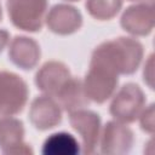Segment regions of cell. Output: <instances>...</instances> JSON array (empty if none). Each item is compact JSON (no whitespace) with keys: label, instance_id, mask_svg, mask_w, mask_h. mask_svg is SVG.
I'll return each instance as SVG.
<instances>
[{"label":"cell","instance_id":"1","mask_svg":"<svg viewBox=\"0 0 155 155\" xmlns=\"http://www.w3.org/2000/svg\"><path fill=\"white\" fill-rule=\"evenodd\" d=\"M143 45L133 39L120 36L99 44L91 59L110 68L117 75H131L137 71L143 59Z\"/></svg>","mask_w":155,"mask_h":155},{"label":"cell","instance_id":"2","mask_svg":"<svg viewBox=\"0 0 155 155\" xmlns=\"http://www.w3.org/2000/svg\"><path fill=\"white\" fill-rule=\"evenodd\" d=\"M119 75L104 64L91 59L88 71L82 81L84 91L87 98L94 103L102 104L107 102L116 91Z\"/></svg>","mask_w":155,"mask_h":155},{"label":"cell","instance_id":"3","mask_svg":"<svg viewBox=\"0 0 155 155\" xmlns=\"http://www.w3.org/2000/svg\"><path fill=\"white\" fill-rule=\"evenodd\" d=\"M6 10L11 23L24 31H40L47 12V0H7Z\"/></svg>","mask_w":155,"mask_h":155},{"label":"cell","instance_id":"4","mask_svg":"<svg viewBox=\"0 0 155 155\" xmlns=\"http://www.w3.org/2000/svg\"><path fill=\"white\" fill-rule=\"evenodd\" d=\"M145 94L143 90L133 82H127L113 94L109 107L110 115L119 122H134L145 107Z\"/></svg>","mask_w":155,"mask_h":155},{"label":"cell","instance_id":"5","mask_svg":"<svg viewBox=\"0 0 155 155\" xmlns=\"http://www.w3.org/2000/svg\"><path fill=\"white\" fill-rule=\"evenodd\" d=\"M27 82L12 71H0V116L19 114L28 102Z\"/></svg>","mask_w":155,"mask_h":155},{"label":"cell","instance_id":"6","mask_svg":"<svg viewBox=\"0 0 155 155\" xmlns=\"http://www.w3.org/2000/svg\"><path fill=\"white\" fill-rule=\"evenodd\" d=\"M69 124L81 137L82 153L93 154L101 137V116L92 110L82 108L69 114Z\"/></svg>","mask_w":155,"mask_h":155},{"label":"cell","instance_id":"7","mask_svg":"<svg viewBox=\"0 0 155 155\" xmlns=\"http://www.w3.org/2000/svg\"><path fill=\"white\" fill-rule=\"evenodd\" d=\"M120 25L134 36H147L154 29V2L147 0L128 6L121 15Z\"/></svg>","mask_w":155,"mask_h":155},{"label":"cell","instance_id":"8","mask_svg":"<svg viewBox=\"0 0 155 155\" xmlns=\"http://www.w3.org/2000/svg\"><path fill=\"white\" fill-rule=\"evenodd\" d=\"M101 153L109 155H124L131 151L134 134L126 124L108 121L101 134Z\"/></svg>","mask_w":155,"mask_h":155},{"label":"cell","instance_id":"9","mask_svg":"<svg viewBox=\"0 0 155 155\" xmlns=\"http://www.w3.org/2000/svg\"><path fill=\"white\" fill-rule=\"evenodd\" d=\"M0 150L6 155L33 154V149L24 142V125L21 120L0 117Z\"/></svg>","mask_w":155,"mask_h":155},{"label":"cell","instance_id":"10","mask_svg":"<svg viewBox=\"0 0 155 155\" xmlns=\"http://www.w3.org/2000/svg\"><path fill=\"white\" fill-rule=\"evenodd\" d=\"M29 120L39 131L54 128L62 121V108L53 97L39 96L30 104Z\"/></svg>","mask_w":155,"mask_h":155},{"label":"cell","instance_id":"11","mask_svg":"<svg viewBox=\"0 0 155 155\" xmlns=\"http://www.w3.org/2000/svg\"><path fill=\"white\" fill-rule=\"evenodd\" d=\"M50 31L57 35H70L76 33L82 25L81 12L67 4H57L52 6L45 18Z\"/></svg>","mask_w":155,"mask_h":155},{"label":"cell","instance_id":"12","mask_svg":"<svg viewBox=\"0 0 155 155\" xmlns=\"http://www.w3.org/2000/svg\"><path fill=\"white\" fill-rule=\"evenodd\" d=\"M69 68L58 61L46 62L35 74V85L44 94L56 97L64 84L70 79Z\"/></svg>","mask_w":155,"mask_h":155},{"label":"cell","instance_id":"13","mask_svg":"<svg viewBox=\"0 0 155 155\" xmlns=\"http://www.w3.org/2000/svg\"><path fill=\"white\" fill-rule=\"evenodd\" d=\"M41 51L39 44L28 36H15L8 46V59L22 70L34 69L40 61Z\"/></svg>","mask_w":155,"mask_h":155},{"label":"cell","instance_id":"14","mask_svg":"<svg viewBox=\"0 0 155 155\" xmlns=\"http://www.w3.org/2000/svg\"><path fill=\"white\" fill-rule=\"evenodd\" d=\"M54 99L58 102L63 110L69 113L85 108L90 102L84 91L82 81L74 76H70V79L59 90Z\"/></svg>","mask_w":155,"mask_h":155},{"label":"cell","instance_id":"15","mask_svg":"<svg viewBox=\"0 0 155 155\" xmlns=\"http://www.w3.org/2000/svg\"><path fill=\"white\" fill-rule=\"evenodd\" d=\"M41 153L45 155H75L80 153V145L70 133L58 132L44 142Z\"/></svg>","mask_w":155,"mask_h":155},{"label":"cell","instance_id":"16","mask_svg":"<svg viewBox=\"0 0 155 155\" xmlns=\"http://www.w3.org/2000/svg\"><path fill=\"white\" fill-rule=\"evenodd\" d=\"M88 15L97 21H110L122 8V0H86Z\"/></svg>","mask_w":155,"mask_h":155},{"label":"cell","instance_id":"17","mask_svg":"<svg viewBox=\"0 0 155 155\" xmlns=\"http://www.w3.org/2000/svg\"><path fill=\"white\" fill-rule=\"evenodd\" d=\"M139 124H140V128L144 132L153 134L154 132V104H150L148 108L143 109V111L139 115Z\"/></svg>","mask_w":155,"mask_h":155},{"label":"cell","instance_id":"18","mask_svg":"<svg viewBox=\"0 0 155 155\" xmlns=\"http://www.w3.org/2000/svg\"><path fill=\"white\" fill-rule=\"evenodd\" d=\"M153 62H154V57H153V54H150L147 63L144 64V70H143V80L149 86L150 90H154V84H153V79H154V68L153 67H154V64H153Z\"/></svg>","mask_w":155,"mask_h":155},{"label":"cell","instance_id":"19","mask_svg":"<svg viewBox=\"0 0 155 155\" xmlns=\"http://www.w3.org/2000/svg\"><path fill=\"white\" fill-rule=\"evenodd\" d=\"M10 40V33L5 29H0V53L4 51Z\"/></svg>","mask_w":155,"mask_h":155},{"label":"cell","instance_id":"20","mask_svg":"<svg viewBox=\"0 0 155 155\" xmlns=\"http://www.w3.org/2000/svg\"><path fill=\"white\" fill-rule=\"evenodd\" d=\"M1 18H2V10H1V4H0V22H1Z\"/></svg>","mask_w":155,"mask_h":155},{"label":"cell","instance_id":"21","mask_svg":"<svg viewBox=\"0 0 155 155\" xmlns=\"http://www.w3.org/2000/svg\"><path fill=\"white\" fill-rule=\"evenodd\" d=\"M64 1H79V0H64Z\"/></svg>","mask_w":155,"mask_h":155},{"label":"cell","instance_id":"22","mask_svg":"<svg viewBox=\"0 0 155 155\" xmlns=\"http://www.w3.org/2000/svg\"><path fill=\"white\" fill-rule=\"evenodd\" d=\"M130 1H136V0H130Z\"/></svg>","mask_w":155,"mask_h":155}]
</instances>
